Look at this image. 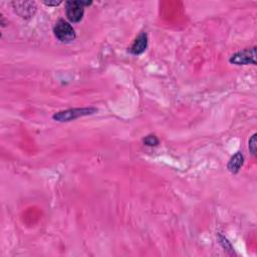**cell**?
I'll use <instances>...</instances> for the list:
<instances>
[{"label": "cell", "instance_id": "6da1fadb", "mask_svg": "<svg viewBox=\"0 0 257 257\" xmlns=\"http://www.w3.org/2000/svg\"><path fill=\"white\" fill-rule=\"evenodd\" d=\"M98 112L96 108H77V109H69L65 111H62L59 113H56L53 116V119L57 122L60 123H64V122H70L74 121L76 119H79L81 117L85 116H91L94 115Z\"/></svg>", "mask_w": 257, "mask_h": 257}, {"label": "cell", "instance_id": "7a4b0ae2", "mask_svg": "<svg viewBox=\"0 0 257 257\" xmlns=\"http://www.w3.org/2000/svg\"><path fill=\"white\" fill-rule=\"evenodd\" d=\"M54 33L56 37L61 42H64V44H69V42L75 39V31L73 27L64 19H60L56 23L54 27Z\"/></svg>", "mask_w": 257, "mask_h": 257}, {"label": "cell", "instance_id": "3957f363", "mask_svg": "<svg viewBox=\"0 0 257 257\" xmlns=\"http://www.w3.org/2000/svg\"><path fill=\"white\" fill-rule=\"evenodd\" d=\"M229 62L236 65H247V64H256V48L246 49L241 52L234 54Z\"/></svg>", "mask_w": 257, "mask_h": 257}, {"label": "cell", "instance_id": "277c9868", "mask_svg": "<svg viewBox=\"0 0 257 257\" xmlns=\"http://www.w3.org/2000/svg\"><path fill=\"white\" fill-rule=\"evenodd\" d=\"M84 13L83 1H66L65 2V15L72 23L79 22Z\"/></svg>", "mask_w": 257, "mask_h": 257}, {"label": "cell", "instance_id": "5b68a950", "mask_svg": "<svg viewBox=\"0 0 257 257\" xmlns=\"http://www.w3.org/2000/svg\"><path fill=\"white\" fill-rule=\"evenodd\" d=\"M13 9L16 14H18L21 18L28 19L31 18L35 11H36V5L32 1H20V2H12Z\"/></svg>", "mask_w": 257, "mask_h": 257}, {"label": "cell", "instance_id": "8992f818", "mask_svg": "<svg viewBox=\"0 0 257 257\" xmlns=\"http://www.w3.org/2000/svg\"><path fill=\"white\" fill-rule=\"evenodd\" d=\"M148 47V35L143 32L141 33L133 42V45L130 48V53L134 56H140L142 55Z\"/></svg>", "mask_w": 257, "mask_h": 257}, {"label": "cell", "instance_id": "52a82bcc", "mask_svg": "<svg viewBox=\"0 0 257 257\" xmlns=\"http://www.w3.org/2000/svg\"><path fill=\"white\" fill-rule=\"evenodd\" d=\"M243 164H244V156L241 152H237L229 160L227 168L232 174H237L241 167L243 166Z\"/></svg>", "mask_w": 257, "mask_h": 257}, {"label": "cell", "instance_id": "ba28073f", "mask_svg": "<svg viewBox=\"0 0 257 257\" xmlns=\"http://www.w3.org/2000/svg\"><path fill=\"white\" fill-rule=\"evenodd\" d=\"M144 144L149 146V147H155L159 144V140L156 136L154 135H150V136H147L145 139H144Z\"/></svg>", "mask_w": 257, "mask_h": 257}, {"label": "cell", "instance_id": "9c48e42d", "mask_svg": "<svg viewBox=\"0 0 257 257\" xmlns=\"http://www.w3.org/2000/svg\"><path fill=\"white\" fill-rule=\"evenodd\" d=\"M256 144H257V142H256V134H254L250 138V140L248 142V148H249V151L252 154V156H256Z\"/></svg>", "mask_w": 257, "mask_h": 257}, {"label": "cell", "instance_id": "30bf717a", "mask_svg": "<svg viewBox=\"0 0 257 257\" xmlns=\"http://www.w3.org/2000/svg\"><path fill=\"white\" fill-rule=\"evenodd\" d=\"M44 3L48 6H58L62 3V1H45Z\"/></svg>", "mask_w": 257, "mask_h": 257}]
</instances>
